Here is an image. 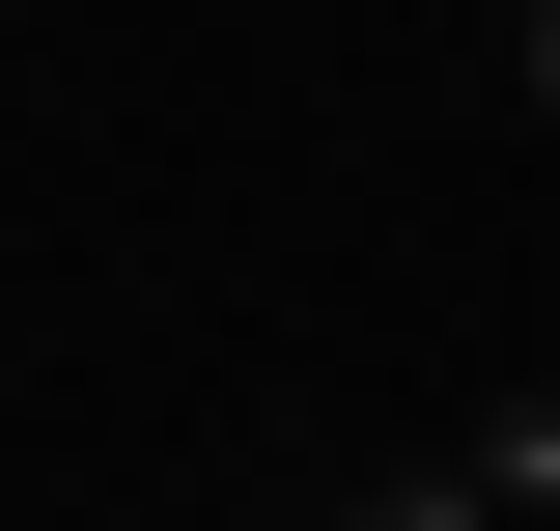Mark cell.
<instances>
[{"label": "cell", "mask_w": 560, "mask_h": 531, "mask_svg": "<svg viewBox=\"0 0 560 531\" xmlns=\"http://www.w3.org/2000/svg\"><path fill=\"white\" fill-rule=\"evenodd\" d=\"M280 531H337V504H280Z\"/></svg>", "instance_id": "277c9868"}, {"label": "cell", "mask_w": 560, "mask_h": 531, "mask_svg": "<svg viewBox=\"0 0 560 531\" xmlns=\"http://www.w3.org/2000/svg\"><path fill=\"white\" fill-rule=\"evenodd\" d=\"M477 504H504V531L560 504V392H504V420H477Z\"/></svg>", "instance_id": "6da1fadb"}, {"label": "cell", "mask_w": 560, "mask_h": 531, "mask_svg": "<svg viewBox=\"0 0 560 531\" xmlns=\"http://www.w3.org/2000/svg\"><path fill=\"white\" fill-rule=\"evenodd\" d=\"M533 113H560V0H533Z\"/></svg>", "instance_id": "3957f363"}, {"label": "cell", "mask_w": 560, "mask_h": 531, "mask_svg": "<svg viewBox=\"0 0 560 531\" xmlns=\"http://www.w3.org/2000/svg\"><path fill=\"white\" fill-rule=\"evenodd\" d=\"M337 531H504V504H477V448H420L393 504H337Z\"/></svg>", "instance_id": "7a4b0ae2"}]
</instances>
